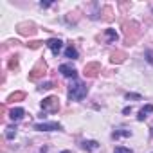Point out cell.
I'll return each mask as SVG.
<instances>
[{
    "instance_id": "1",
    "label": "cell",
    "mask_w": 153,
    "mask_h": 153,
    "mask_svg": "<svg viewBox=\"0 0 153 153\" xmlns=\"http://www.w3.org/2000/svg\"><path fill=\"white\" fill-rule=\"evenodd\" d=\"M123 31H124V38H126V43L128 45H133L135 40L140 36V25L137 22H133V20L123 22Z\"/></svg>"
},
{
    "instance_id": "2",
    "label": "cell",
    "mask_w": 153,
    "mask_h": 153,
    "mask_svg": "<svg viewBox=\"0 0 153 153\" xmlns=\"http://www.w3.org/2000/svg\"><path fill=\"white\" fill-rule=\"evenodd\" d=\"M88 94V87L85 83H79V81H74L68 88V99L70 101H81L83 97H87Z\"/></svg>"
},
{
    "instance_id": "3",
    "label": "cell",
    "mask_w": 153,
    "mask_h": 153,
    "mask_svg": "<svg viewBox=\"0 0 153 153\" xmlns=\"http://www.w3.org/2000/svg\"><path fill=\"white\" fill-rule=\"evenodd\" d=\"M45 74H47V63H45L43 59H40V61L33 67V70L29 72V81H38V79L43 78Z\"/></svg>"
},
{
    "instance_id": "4",
    "label": "cell",
    "mask_w": 153,
    "mask_h": 153,
    "mask_svg": "<svg viewBox=\"0 0 153 153\" xmlns=\"http://www.w3.org/2000/svg\"><path fill=\"white\" fill-rule=\"evenodd\" d=\"M42 110L43 112H51V114H56L59 110V99L56 96H49L42 101Z\"/></svg>"
},
{
    "instance_id": "5",
    "label": "cell",
    "mask_w": 153,
    "mask_h": 153,
    "mask_svg": "<svg viewBox=\"0 0 153 153\" xmlns=\"http://www.w3.org/2000/svg\"><path fill=\"white\" fill-rule=\"evenodd\" d=\"M16 33L20 36H34L36 34V25L33 22H22L16 25Z\"/></svg>"
},
{
    "instance_id": "6",
    "label": "cell",
    "mask_w": 153,
    "mask_h": 153,
    "mask_svg": "<svg viewBox=\"0 0 153 153\" xmlns=\"http://www.w3.org/2000/svg\"><path fill=\"white\" fill-rule=\"evenodd\" d=\"M58 72H61V76H65V78H70V79H76V78H78V70H76L70 63H63V65H59Z\"/></svg>"
},
{
    "instance_id": "7",
    "label": "cell",
    "mask_w": 153,
    "mask_h": 153,
    "mask_svg": "<svg viewBox=\"0 0 153 153\" xmlns=\"http://www.w3.org/2000/svg\"><path fill=\"white\" fill-rule=\"evenodd\" d=\"M101 72V65L97 61H92V63H87L85 68H83V74L87 76V78H96V76Z\"/></svg>"
},
{
    "instance_id": "8",
    "label": "cell",
    "mask_w": 153,
    "mask_h": 153,
    "mask_svg": "<svg viewBox=\"0 0 153 153\" xmlns=\"http://www.w3.org/2000/svg\"><path fill=\"white\" fill-rule=\"evenodd\" d=\"M34 130L38 131H54V130H63L59 123H38L34 124Z\"/></svg>"
},
{
    "instance_id": "9",
    "label": "cell",
    "mask_w": 153,
    "mask_h": 153,
    "mask_svg": "<svg viewBox=\"0 0 153 153\" xmlns=\"http://www.w3.org/2000/svg\"><path fill=\"white\" fill-rule=\"evenodd\" d=\"M45 45L51 49V52H52L54 56H58V54L61 52V49H63V42H61V40H58V38H51V40H47V42H45Z\"/></svg>"
},
{
    "instance_id": "10",
    "label": "cell",
    "mask_w": 153,
    "mask_h": 153,
    "mask_svg": "<svg viewBox=\"0 0 153 153\" xmlns=\"http://www.w3.org/2000/svg\"><path fill=\"white\" fill-rule=\"evenodd\" d=\"M126 59V52L124 51H114L112 54H110V61L114 63V65H119V63H123Z\"/></svg>"
},
{
    "instance_id": "11",
    "label": "cell",
    "mask_w": 153,
    "mask_h": 153,
    "mask_svg": "<svg viewBox=\"0 0 153 153\" xmlns=\"http://www.w3.org/2000/svg\"><path fill=\"white\" fill-rule=\"evenodd\" d=\"M24 115H25V110H24V108H20V106H18V108H13V110L9 112V119H11V121H15V123H16V121H20V119H24Z\"/></svg>"
},
{
    "instance_id": "12",
    "label": "cell",
    "mask_w": 153,
    "mask_h": 153,
    "mask_svg": "<svg viewBox=\"0 0 153 153\" xmlns=\"http://www.w3.org/2000/svg\"><path fill=\"white\" fill-rule=\"evenodd\" d=\"M101 18H103L105 22H112V20H114V9H112L110 6H105V7L101 9Z\"/></svg>"
},
{
    "instance_id": "13",
    "label": "cell",
    "mask_w": 153,
    "mask_h": 153,
    "mask_svg": "<svg viewBox=\"0 0 153 153\" xmlns=\"http://www.w3.org/2000/svg\"><path fill=\"white\" fill-rule=\"evenodd\" d=\"M151 112H153V105H146L144 108H140V110H139L137 121H144V119H146V117H148V115H149Z\"/></svg>"
},
{
    "instance_id": "14",
    "label": "cell",
    "mask_w": 153,
    "mask_h": 153,
    "mask_svg": "<svg viewBox=\"0 0 153 153\" xmlns=\"http://www.w3.org/2000/svg\"><path fill=\"white\" fill-rule=\"evenodd\" d=\"M65 58H68V59H78V58H79L78 49H76L74 45H68V47L65 49Z\"/></svg>"
},
{
    "instance_id": "15",
    "label": "cell",
    "mask_w": 153,
    "mask_h": 153,
    "mask_svg": "<svg viewBox=\"0 0 153 153\" xmlns=\"http://www.w3.org/2000/svg\"><path fill=\"white\" fill-rule=\"evenodd\" d=\"M81 148L87 149V151H96V149L99 148V142H97V140H83Z\"/></svg>"
},
{
    "instance_id": "16",
    "label": "cell",
    "mask_w": 153,
    "mask_h": 153,
    "mask_svg": "<svg viewBox=\"0 0 153 153\" xmlns=\"http://www.w3.org/2000/svg\"><path fill=\"white\" fill-rule=\"evenodd\" d=\"M105 36H106V42H108V43H114V42H117V38H119L114 29H106V31H105Z\"/></svg>"
},
{
    "instance_id": "17",
    "label": "cell",
    "mask_w": 153,
    "mask_h": 153,
    "mask_svg": "<svg viewBox=\"0 0 153 153\" xmlns=\"http://www.w3.org/2000/svg\"><path fill=\"white\" fill-rule=\"evenodd\" d=\"M24 99H25V92H13V94L9 96V99H7V101L16 103V101H24Z\"/></svg>"
},
{
    "instance_id": "18",
    "label": "cell",
    "mask_w": 153,
    "mask_h": 153,
    "mask_svg": "<svg viewBox=\"0 0 153 153\" xmlns=\"http://www.w3.org/2000/svg\"><path fill=\"white\" fill-rule=\"evenodd\" d=\"M131 135V131L130 130H115L114 133H112V137L114 139H119V137H130Z\"/></svg>"
},
{
    "instance_id": "19",
    "label": "cell",
    "mask_w": 153,
    "mask_h": 153,
    "mask_svg": "<svg viewBox=\"0 0 153 153\" xmlns=\"http://www.w3.org/2000/svg\"><path fill=\"white\" fill-rule=\"evenodd\" d=\"M16 135V126H7L6 128V139H15Z\"/></svg>"
},
{
    "instance_id": "20",
    "label": "cell",
    "mask_w": 153,
    "mask_h": 153,
    "mask_svg": "<svg viewBox=\"0 0 153 153\" xmlns=\"http://www.w3.org/2000/svg\"><path fill=\"white\" fill-rule=\"evenodd\" d=\"M16 67H18V56L15 54V56L9 59V63H7V68H9V70H15Z\"/></svg>"
},
{
    "instance_id": "21",
    "label": "cell",
    "mask_w": 153,
    "mask_h": 153,
    "mask_svg": "<svg viewBox=\"0 0 153 153\" xmlns=\"http://www.w3.org/2000/svg\"><path fill=\"white\" fill-rule=\"evenodd\" d=\"M114 153H133V151H131L130 148H124V146H115Z\"/></svg>"
},
{
    "instance_id": "22",
    "label": "cell",
    "mask_w": 153,
    "mask_h": 153,
    "mask_svg": "<svg viewBox=\"0 0 153 153\" xmlns=\"http://www.w3.org/2000/svg\"><path fill=\"white\" fill-rule=\"evenodd\" d=\"M42 45H43V42H38V40H34V42H29V43H27V47H29V49H40Z\"/></svg>"
},
{
    "instance_id": "23",
    "label": "cell",
    "mask_w": 153,
    "mask_h": 153,
    "mask_svg": "<svg viewBox=\"0 0 153 153\" xmlns=\"http://www.w3.org/2000/svg\"><path fill=\"white\" fill-rule=\"evenodd\" d=\"M126 99H142V96H140V94H130V92H128V94H126Z\"/></svg>"
},
{
    "instance_id": "24",
    "label": "cell",
    "mask_w": 153,
    "mask_h": 153,
    "mask_svg": "<svg viewBox=\"0 0 153 153\" xmlns=\"http://www.w3.org/2000/svg\"><path fill=\"white\" fill-rule=\"evenodd\" d=\"M54 87V83H43L42 87H40V90H51Z\"/></svg>"
},
{
    "instance_id": "25",
    "label": "cell",
    "mask_w": 153,
    "mask_h": 153,
    "mask_svg": "<svg viewBox=\"0 0 153 153\" xmlns=\"http://www.w3.org/2000/svg\"><path fill=\"white\" fill-rule=\"evenodd\" d=\"M130 112H131V106H126V108H123V114H124V115H128Z\"/></svg>"
},
{
    "instance_id": "26",
    "label": "cell",
    "mask_w": 153,
    "mask_h": 153,
    "mask_svg": "<svg viewBox=\"0 0 153 153\" xmlns=\"http://www.w3.org/2000/svg\"><path fill=\"white\" fill-rule=\"evenodd\" d=\"M40 7H51V2H40Z\"/></svg>"
},
{
    "instance_id": "27",
    "label": "cell",
    "mask_w": 153,
    "mask_h": 153,
    "mask_svg": "<svg viewBox=\"0 0 153 153\" xmlns=\"http://www.w3.org/2000/svg\"><path fill=\"white\" fill-rule=\"evenodd\" d=\"M61 153H70V151H68V149H65V151H61Z\"/></svg>"
}]
</instances>
